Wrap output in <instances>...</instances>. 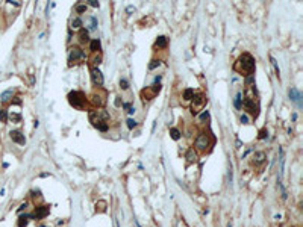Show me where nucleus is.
Instances as JSON below:
<instances>
[{"instance_id":"obj_1","label":"nucleus","mask_w":303,"mask_h":227,"mask_svg":"<svg viewBox=\"0 0 303 227\" xmlns=\"http://www.w3.org/2000/svg\"><path fill=\"white\" fill-rule=\"evenodd\" d=\"M255 58L250 55V53H242V55L237 59V62L233 64V70L240 73V74H244V76H250L253 74L255 71Z\"/></svg>"},{"instance_id":"obj_2","label":"nucleus","mask_w":303,"mask_h":227,"mask_svg":"<svg viewBox=\"0 0 303 227\" xmlns=\"http://www.w3.org/2000/svg\"><path fill=\"white\" fill-rule=\"evenodd\" d=\"M67 98H68V103L73 106V108H77V109H82L84 108V103H85L84 92H80V91H71V92H68Z\"/></svg>"},{"instance_id":"obj_3","label":"nucleus","mask_w":303,"mask_h":227,"mask_svg":"<svg viewBox=\"0 0 303 227\" xmlns=\"http://www.w3.org/2000/svg\"><path fill=\"white\" fill-rule=\"evenodd\" d=\"M88 117H90V121L92 123V126H94V127H96L97 130H100V132H106L108 129H109L108 123L103 121V120L100 118V115H99L97 111H90Z\"/></svg>"},{"instance_id":"obj_4","label":"nucleus","mask_w":303,"mask_h":227,"mask_svg":"<svg viewBox=\"0 0 303 227\" xmlns=\"http://www.w3.org/2000/svg\"><path fill=\"white\" fill-rule=\"evenodd\" d=\"M206 100H208V98H206L203 94H197V96L193 97V105H191V112H193V115H197V114L200 112V109H203Z\"/></svg>"},{"instance_id":"obj_5","label":"nucleus","mask_w":303,"mask_h":227,"mask_svg":"<svg viewBox=\"0 0 303 227\" xmlns=\"http://www.w3.org/2000/svg\"><path fill=\"white\" fill-rule=\"evenodd\" d=\"M159 91H161V85L159 83H153V85L147 86L146 89L141 91V97H143L144 102H146V100H152L156 94H159Z\"/></svg>"},{"instance_id":"obj_6","label":"nucleus","mask_w":303,"mask_h":227,"mask_svg":"<svg viewBox=\"0 0 303 227\" xmlns=\"http://www.w3.org/2000/svg\"><path fill=\"white\" fill-rule=\"evenodd\" d=\"M91 103L94 105V106H105V103H106V91H103V89H97V91H94L92 94H91Z\"/></svg>"},{"instance_id":"obj_7","label":"nucleus","mask_w":303,"mask_h":227,"mask_svg":"<svg viewBox=\"0 0 303 227\" xmlns=\"http://www.w3.org/2000/svg\"><path fill=\"white\" fill-rule=\"evenodd\" d=\"M242 105H244V109L250 114V115H253L255 118L258 117V114H259V106L258 105H255V100L252 97H246L244 98V102H242Z\"/></svg>"},{"instance_id":"obj_8","label":"nucleus","mask_w":303,"mask_h":227,"mask_svg":"<svg viewBox=\"0 0 303 227\" xmlns=\"http://www.w3.org/2000/svg\"><path fill=\"white\" fill-rule=\"evenodd\" d=\"M91 80L92 83L97 86V88H100V86L103 85V74H102V71H100L97 67H94V68H91Z\"/></svg>"},{"instance_id":"obj_9","label":"nucleus","mask_w":303,"mask_h":227,"mask_svg":"<svg viewBox=\"0 0 303 227\" xmlns=\"http://www.w3.org/2000/svg\"><path fill=\"white\" fill-rule=\"evenodd\" d=\"M84 58V50L77 47V45H73V47L70 49V53H68V62L73 64V62H76L77 59H82Z\"/></svg>"},{"instance_id":"obj_10","label":"nucleus","mask_w":303,"mask_h":227,"mask_svg":"<svg viewBox=\"0 0 303 227\" xmlns=\"http://www.w3.org/2000/svg\"><path fill=\"white\" fill-rule=\"evenodd\" d=\"M196 147L199 150H206L209 147V135H206L205 132H202L196 139Z\"/></svg>"},{"instance_id":"obj_11","label":"nucleus","mask_w":303,"mask_h":227,"mask_svg":"<svg viewBox=\"0 0 303 227\" xmlns=\"http://www.w3.org/2000/svg\"><path fill=\"white\" fill-rule=\"evenodd\" d=\"M49 213H50V208H49V206H46V204H43V206H38V208H35V212H33L32 218L43 219L44 217L49 215Z\"/></svg>"},{"instance_id":"obj_12","label":"nucleus","mask_w":303,"mask_h":227,"mask_svg":"<svg viewBox=\"0 0 303 227\" xmlns=\"http://www.w3.org/2000/svg\"><path fill=\"white\" fill-rule=\"evenodd\" d=\"M9 136H11V139L15 144H20V145H24L26 144V138H24V135L20 130H11L9 132Z\"/></svg>"},{"instance_id":"obj_13","label":"nucleus","mask_w":303,"mask_h":227,"mask_svg":"<svg viewBox=\"0 0 303 227\" xmlns=\"http://www.w3.org/2000/svg\"><path fill=\"white\" fill-rule=\"evenodd\" d=\"M289 98H291V102L297 103L299 108H302V106H303V103H302V92L299 89H295V88L289 89Z\"/></svg>"},{"instance_id":"obj_14","label":"nucleus","mask_w":303,"mask_h":227,"mask_svg":"<svg viewBox=\"0 0 303 227\" xmlns=\"http://www.w3.org/2000/svg\"><path fill=\"white\" fill-rule=\"evenodd\" d=\"M265 159H267V155H265L264 151H256L253 155V158H252V164L255 166H261L262 164L265 162Z\"/></svg>"},{"instance_id":"obj_15","label":"nucleus","mask_w":303,"mask_h":227,"mask_svg":"<svg viewBox=\"0 0 303 227\" xmlns=\"http://www.w3.org/2000/svg\"><path fill=\"white\" fill-rule=\"evenodd\" d=\"M32 218V215H28V213H24V215H20L18 221H17V226L18 227H26L29 224V219Z\"/></svg>"},{"instance_id":"obj_16","label":"nucleus","mask_w":303,"mask_h":227,"mask_svg":"<svg viewBox=\"0 0 303 227\" xmlns=\"http://www.w3.org/2000/svg\"><path fill=\"white\" fill-rule=\"evenodd\" d=\"M185 159L188 162H196L197 161V155H196V151H194V149H188V151L185 153Z\"/></svg>"},{"instance_id":"obj_17","label":"nucleus","mask_w":303,"mask_h":227,"mask_svg":"<svg viewBox=\"0 0 303 227\" xmlns=\"http://www.w3.org/2000/svg\"><path fill=\"white\" fill-rule=\"evenodd\" d=\"M90 49H91V52H92V53H97L100 49H102V44H100V39L94 38L92 41L90 43Z\"/></svg>"},{"instance_id":"obj_18","label":"nucleus","mask_w":303,"mask_h":227,"mask_svg":"<svg viewBox=\"0 0 303 227\" xmlns=\"http://www.w3.org/2000/svg\"><path fill=\"white\" fill-rule=\"evenodd\" d=\"M12 96H14V91H12V89H6V91L2 92V96H0V100H2L3 103H6V102H9V100L12 98Z\"/></svg>"},{"instance_id":"obj_19","label":"nucleus","mask_w":303,"mask_h":227,"mask_svg":"<svg viewBox=\"0 0 303 227\" xmlns=\"http://www.w3.org/2000/svg\"><path fill=\"white\" fill-rule=\"evenodd\" d=\"M167 44H168V39H167L165 36H158L156 43H155V47L164 49V47H167Z\"/></svg>"},{"instance_id":"obj_20","label":"nucleus","mask_w":303,"mask_h":227,"mask_svg":"<svg viewBox=\"0 0 303 227\" xmlns=\"http://www.w3.org/2000/svg\"><path fill=\"white\" fill-rule=\"evenodd\" d=\"M79 41L82 43V44H84V43H88V41H90V36H88V30L82 29V30L79 32Z\"/></svg>"},{"instance_id":"obj_21","label":"nucleus","mask_w":303,"mask_h":227,"mask_svg":"<svg viewBox=\"0 0 303 227\" xmlns=\"http://www.w3.org/2000/svg\"><path fill=\"white\" fill-rule=\"evenodd\" d=\"M241 97H242V94H241V92H238V94H237V97H235V102H233V105H235V108H237V109H241V108H242V98H241Z\"/></svg>"},{"instance_id":"obj_22","label":"nucleus","mask_w":303,"mask_h":227,"mask_svg":"<svg viewBox=\"0 0 303 227\" xmlns=\"http://www.w3.org/2000/svg\"><path fill=\"white\" fill-rule=\"evenodd\" d=\"M194 96H196V94H194V91H193L191 88H186V89L184 91V98H185V100H193Z\"/></svg>"},{"instance_id":"obj_23","label":"nucleus","mask_w":303,"mask_h":227,"mask_svg":"<svg viewBox=\"0 0 303 227\" xmlns=\"http://www.w3.org/2000/svg\"><path fill=\"white\" fill-rule=\"evenodd\" d=\"M170 135H171V138L174 139V141L180 139V132H179L176 127H171V129H170Z\"/></svg>"},{"instance_id":"obj_24","label":"nucleus","mask_w":303,"mask_h":227,"mask_svg":"<svg viewBox=\"0 0 303 227\" xmlns=\"http://www.w3.org/2000/svg\"><path fill=\"white\" fill-rule=\"evenodd\" d=\"M0 121H2V123L8 121V111H6V109H0Z\"/></svg>"},{"instance_id":"obj_25","label":"nucleus","mask_w":303,"mask_h":227,"mask_svg":"<svg viewBox=\"0 0 303 227\" xmlns=\"http://www.w3.org/2000/svg\"><path fill=\"white\" fill-rule=\"evenodd\" d=\"M80 26H82V20H80L79 17H77V18H75V20L71 21V28H73V29H79Z\"/></svg>"},{"instance_id":"obj_26","label":"nucleus","mask_w":303,"mask_h":227,"mask_svg":"<svg viewBox=\"0 0 303 227\" xmlns=\"http://www.w3.org/2000/svg\"><path fill=\"white\" fill-rule=\"evenodd\" d=\"M270 61H271V65L274 67V71H276V76H277V79L280 77V71H279V67H277V62H276V59L274 58H270Z\"/></svg>"},{"instance_id":"obj_27","label":"nucleus","mask_w":303,"mask_h":227,"mask_svg":"<svg viewBox=\"0 0 303 227\" xmlns=\"http://www.w3.org/2000/svg\"><path fill=\"white\" fill-rule=\"evenodd\" d=\"M88 20H90V30H94L97 28V18L96 17H90Z\"/></svg>"},{"instance_id":"obj_28","label":"nucleus","mask_w":303,"mask_h":227,"mask_svg":"<svg viewBox=\"0 0 303 227\" xmlns=\"http://www.w3.org/2000/svg\"><path fill=\"white\" fill-rule=\"evenodd\" d=\"M159 65H161V61H158V59H153V61H150V64H149V70H155Z\"/></svg>"},{"instance_id":"obj_29","label":"nucleus","mask_w":303,"mask_h":227,"mask_svg":"<svg viewBox=\"0 0 303 227\" xmlns=\"http://www.w3.org/2000/svg\"><path fill=\"white\" fill-rule=\"evenodd\" d=\"M126 123H127V127H129L130 130L137 127V121H135L133 118H127V121H126Z\"/></svg>"},{"instance_id":"obj_30","label":"nucleus","mask_w":303,"mask_h":227,"mask_svg":"<svg viewBox=\"0 0 303 227\" xmlns=\"http://www.w3.org/2000/svg\"><path fill=\"white\" fill-rule=\"evenodd\" d=\"M208 120H209V111H203V112H202V115H200V121L205 123V121H208Z\"/></svg>"},{"instance_id":"obj_31","label":"nucleus","mask_w":303,"mask_h":227,"mask_svg":"<svg viewBox=\"0 0 303 227\" xmlns=\"http://www.w3.org/2000/svg\"><path fill=\"white\" fill-rule=\"evenodd\" d=\"M120 88L121 89H129V82L126 79H120Z\"/></svg>"},{"instance_id":"obj_32","label":"nucleus","mask_w":303,"mask_h":227,"mask_svg":"<svg viewBox=\"0 0 303 227\" xmlns=\"http://www.w3.org/2000/svg\"><path fill=\"white\" fill-rule=\"evenodd\" d=\"M86 11V5H76V12L77 14H84Z\"/></svg>"},{"instance_id":"obj_33","label":"nucleus","mask_w":303,"mask_h":227,"mask_svg":"<svg viewBox=\"0 0 303 227\" xmlns=\"http://www.w3.org/2000/svg\"><path fill=\"white\" fill-rule=\"evenodd\" d=\"M267 136H268V130H267V129H261V130H259V136H258V138H259V139H265Z\"/></svg>"},{"instance_id":"obj_34","label":"nucleus","mask_w":303,"mask_h":227,"mask_svg":"<svg viewBox=\"0 0 303 227\" xmlns=\"http://www.w3.org/2000/svg\"><path fill=\"white\" fill-rule=\"evenodd\" d=\"M252 83H255V74H250V76L246 77V85L248 86V85H252Z\"/></svg>"},{"instance_id":"obj_35","label":"nucleus","mask_w":303,"mask_h":227,"mask_svg":"<svg viewBox=\"0 0 303 227\" xmlns=\"http://www.w3.org/2000/svg\"><path fill=\"white\" fill-rule=\"evenodd\" d=\"M91 62H92V64H96V65H99L100 62H102V56H100V55H97V56H94V58L91 59Z\"/></svg>"},{"instance_id":"obj_36","label":"nucleus","mask_w":303,"mask_h":227,"mask_svg":"<svg viewBox=\"0 0 303 227\" xmlns=\"http://www.w3.org/2000/svg\"><path fill=\"white\" fill-rule=\"evenodd\" d=\"M240 120H241V123H242V124H248V123H250V120H248V117L246 115V114H242Z\"/></svg>"},{"instance_id":"obj_37","label":"nucleus","mask_w":303,"mask_h":227,"mask_svg":"<svg viewBox=\"0 0 303 227\" xmlns=\"http://www.w3.org/2000/svg\"><path fill=\"white\" fill-rule=\"evenodd\" d=\"M11 120L12 121H20L21 117H20V114H11Z\"/></svg>"},{"instance_id":"obj_38","label":"nucleus","mask_w":303,"mask_h":227,"mask_svg":"<svg viewBox=\"0 0 303 227\" xmlns=\"http://www.w3.org/2000/svg\"><path fill=\"white\" fill-rule=\"evenodd\" d=\"M90 6H92V8H99V2H96V0H90Z\"/></svg>"},{"instance_id":"obj_39","label":"nucleus","mask_w":303,"mask_h":227,"mask_svg":"<svg viewBox=\"0 0 303 227\" xmlns=\"http://www.w3.org/2000/svg\"><path fill=\"white\" fill-rule=\"evenodd\" d=\"M99 206H100L99 210H100V212H105V206H106V203H105V202H100V203H99Z\"/></svg>"},{"instance_id":"obj_40","label":"nucleus","mask_w":303,"mask_h":227,"mask_svg":"<svg viewBox=\"0 0 303 227\" xmlns=\"http://www.w3.org/2000/svg\"><path fill=\"white\" fill-rule=\"evenodd\" d=\"M123 105V102H121V97H117L115 98V106H121Z\"/></svg>"},{"instance_id":"obj_41","label":"nucleus","mask_w":303,"mask_h":227,"mask_svg":"<svg viewBox=\"0 0 303 227\" xmlns=\"http://www.w3.org/2000/svg\"><path fill=\"white\" fill-rule=\"evenodd\" d=\"M26 208H28V203H23V204H21V206H20V208H18V212H21V210H24Z\"/></svg>"},{"instance_id":"obj_42","label":"nucleus","mask_w":303,"mask_h":227,"mask_svg":"<svg viewBox=\"0 0 303 227\" xmlns=\"http://www.w3.org/2000/svg\"><path fill=\"white\" fill-rule=\"evenodd\" d=\"M9 3H11V5H15V6H20V3H18V2H12V0H11Z\"/></svg>"},{"instance_id":"obj_43","label":"nucleus","mask_w":303,"mask_h":227,"mask_svg":"<svg viewBox=\"0 0 303 227\" xmlns=\"http://www.w3.org/2000/svg\"><path fill=\"white\" fill-rule=\"evenodd\" d=\"M127 11L132 12V11H135V8H133V6H129V8H127Z\"/></svg>"},{"instance_id":"obj_44","label":"nucleus","mask_w":303,"mask_h":227,"mask_svg":"<svg viewBox=\"0 0 303 227\" xmlns=\"http://www.w3.org/2000/svg\"><path fill=\"white\" fill-rule=\"evenodd\" d=\"M227 227H232V224H231V223H229V224H227Z\"/></svg>"},{"instance_id":"obj_45","label":"nucleus","mask_w":303,"mask_h":227,"mask_svg":"<svg viewBox=\"0 0 303 227\" xmlns=\"http://www.w3.org/2000/svg\"><path fill=\"white\" fill-rule=\"evenodd\" d=\"M41 227H46V226H41Z\"/></svg>"}]
</instances>
